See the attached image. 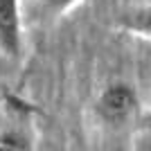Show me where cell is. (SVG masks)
<instances>
[{"label": "cell", "instance_id": "1", "mask_svg": "<svg viewBox=\"0 0 151 151\" xmlns=\"http://www.w3.org/2000/svg\"><path fill=\"white\" fill-rule=\"evenodd\" d=\"M138 104H140V97L135 86H131L129 81H111L97 95L95 113L104 124L122 126L135 115Z\"/></svg>", "mask_w": 151, "mask_h": 151}, {"label": "cell", "instance_id": "3", "mask_svg": "<svg viewBox=\"0 0 151 151\" xmlns=\"http://www.w3.org/2000/svg\"><path fill=\"white\" fill-rule=\"evenodd\" d=\"M115 25L129 36L151 41V2H140L122 9L115 18Z\"/></svg>", "mask_w": 151, "mask_h": 151}, {"label": "cell", "instance_id": "2", "mask_svg": "<svg viewBox=\"0 0 151 151\" xmlns=\"http://www.w3.org/2000/svg\"><path fill=\"white\" fill-rule=\"evenodd\" d=\"M25 47L23 0H0V54L18 59Z\"/></svg>", "mask_w": 151, "mask_h": 151}, {"label": "cell", "instance_id": "4", "mask_svg": "<svg viewBox=\"0 0 151 151\" xmlns=\"http://www.w3.org/2000/svg\"><path fill=\"white\" fill-rule=\"evenodd\" d=\"M0 151H32V145L20 133H2L0 135Z\"/></svg>", "mask_w": 151, "mask_h": 151}, {"label": "cell", "instance_id": "5", "mask_svg": "<svg viewBox=\"0 0 151 151\" xmlns=\"http://www.w3.org/2000/svg\"><path fill=\"white\" fill-rule=\"evenodd\" d=\"M83 0H43V7L54 16H63V14L72 12L75 7H79Z\"/></svg>", "mask_w": 151, "mask_h": 151}]
</instances>
